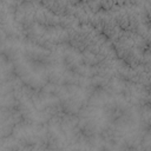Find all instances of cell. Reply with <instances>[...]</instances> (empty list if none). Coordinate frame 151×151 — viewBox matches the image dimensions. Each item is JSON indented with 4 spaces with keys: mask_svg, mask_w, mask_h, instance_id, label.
<instances>
[{
    "mask_svg": "<svg viewBox=\"0 0 151 151\" xmlns=\"http://www.w3.org/2000/svg\"><path fill=\"white\" fill-rule=\"evenodd\" d=\"M15 125V118L11 111L0 109V137L8 134Z\"/></svg>",
    "mask_w": 151,
    "mask_h": 151,
    "instance_id": "obj_1",
    "label": "cell"
}]
</instances>
